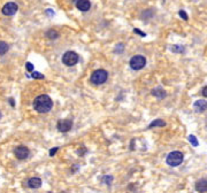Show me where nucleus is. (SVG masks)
Returning <instances> with one entry per match:
<instances>
[{"label": "nucleus", "mask_w": 207, "mask_h": 193, "mask_svg": "<svg viewBox=\"0 0 207 193\" xmlns=\"http://www.w3.org/2000/svg\"><path fill=\"white\" fill-rule=\"evenodd\" d=\"M53 107V101L48 96L41 94L38 96L34 101V110H37L40 114L48 113Z\"/></svg>", "instance_id": "f257e3e1"}, {"label": "nucleus", "mask_w": 207, "mask_h": 193, "mask_svg": "<svg viewBox=\"0 0 207 193\" xmlns=\"http://www.w3.org/2000/svg\"><path fill=\"white\" fill-rule=\"evenodd\" d=\"M108 78V73L104 69H98L91 75V83L94 85H101Z\"/></svg>", "instance_id": "f03ea898"}, {"label": "nucleus", "mask_w": 207, "mask_h": 193, "mask_svg": "<svg viewBox=\"0 0 207 193\" xmlns=\"http://www.w3.org/2000/svg\"><path fill=\"white\" fill-rule=\"evenodd\" d=\"M184 155L182 152H178V151H175V152H172V153L168 154L167 156V163L170 167H177L182 162H183Z\"/></svg>", "instance_id": "7ed1b4c3"}, {"label": "nucleus", "mask_w": 207, "mask_h": 193, "mask_svg": "<svg viewBox=\"0 0 207 193\" xmlns=\"http://www.w3.org/2000/svg\"><path fill=\"white\" fill-rule=\"evenodd\" d=\"M78 59H80V57H78L77 53H75V52H73V51H68L63 54L62 62L64 63L66 66L71 67V66H75L76 63L78 62Z\"/></svg>", "instance_id": "20e7f679"}, {"label": "nucleus", "mask_w": 207, "mask_h": 193, "mask_svg": "<svg viewBox=\"0 0 207 193\" xmlns=\"http://www.w3.org/2000/svg\"><path fill=\"white\" fill-rule=\"evenodd\" d=\"M146 64V59L143 55H135L130 60V67L133 70H140L143 69Z\"/></svg>", "instance_id": "39448f33"}, {"label": "nucleus", "mask_w": 207, "mask_h": 193, "mask_svg": "<svg viewBox=\"0 0 207 193\" xmlns=\"http://www.w3.org/2000/svg\"><path fill=\"white\" fill-rule=\"evenodd\" d=\"M18 7L15 2H7L4 7H2V14L7 15V16H12L17 11Z\"/></svg>", "instance_id": "423d86ee"}, {"label": "nucleus", "mask_w": 207, "mask_h": 193, "mask_svg": "<svg viewBox=\"0 0 207 193\" xmlns=\"http://www.w3.org/2000/svg\"><path fill=\"white\" fill-rule=\"evenodd\" d=\"M14 153H15V156H16L18 160H24L29 156L30 151H29L28 147H25V146H22V145H21V146H17V147L15 148Z\"/></svg>", "instance_id": "0eeeda50"}, {"label": "nucleus", "mask_w": 207, "mask_h": 193, "mask_svg": "<svg viewBox=\"0 0 207 193\" xmlns=\"http://www.w3.org/2000/svg\"><path fill=\"white\" fill-rule=\"evenodd\" d=\"M73 126V122L70 119H60L58 122L57 128L60 132H68Z\"/></svg>", "instance_id": "6e6552de"}, {"label": "nucleus", "mask_w": 207, "mask_h": 193, "mask_svg": "<svg viewBox=\"0 0 207 193\" xmlns=\"http://www.w3.org/2000/svg\"><path fill=\"white\" fill-rule=\"evenodd\" d=\"M76 7L80 11H87L91 7V2L89 0H77L76 1Z\"/></svg>", "instance_id": "1a4fd4ad"}, {"label": "nucleus", "mask_w": 207, "mask_h": 193, "mask_svg": "<svg viewBox=\"0 0 207 193\" xmlns=\"http://www.w3.org/2000/svg\"><path fill=\"white\" fill-rule=\"evenodd\" d=\"M196 190L199 193H206L207 192V181L206 179H200L196 183Z\"/></svg>", "instance_id": "9d476101"}, {"label": "nucleus", "mask_w": 207, "mask_h": 193, "mask_svg": "<svg viewBox=\"0 0 207 193\" xmlns=\"http://www.w3.org/2000/svg\"><path fill=\"white\" fill-rule=\"evenodd\" d=\"M195 109L198 113H202L207 109V102L205 100H197L195 102Z\"/></svg>", "instance_id": "9b49d317"}, {"label": "nucleus", "mask_w": 207, "mask_h": 193, "mask_svg": "<svg viewBox=\"0 0 207 193\" xmlns=\"http://www.w3.org/2000/svg\"><path fill=\"white\" fill-rule=\"evenodd\" d=\"M28 186L31 188H39L41 186V179L38 177H32L28 181Z\"/></svg>", "instance_id": "f8f14e48"}, {"label": "nucleus", "mask_w": 207, "mask_h": 193, "mask_svg": "<svg viewBox=\"0 0 207 193\" xmlns=\"http://www.w3.org/2000/svg\"><path fill=\"white\" fill-rule=\"evenodd\" d=\"M152 94L154 97H156V98H159V99H162V98L166 97V91L162 87L159 86V87H155V89L152 90Z\"/></svg>", "instance_id": "ddd939ff"}, {"label": "nucleus", "mask_w": 207, "mask_h": 193, "mask_svg": "<svg viewBox=\"0 0 207 193\" xmlns=\"http://www.w3.org/2000/svg\"><path fill=\"white\" fill-rule=\"evenodd\" d=\"M166 125V122L165 121H162V119H155V121H153L151 124H150V129L151 128H155V126H165Z\"/></svg>", "instance_id": "4468645a"}, {"label": "nucleus", "mask_w": 207, "mask_h": 193, "mask_svg": "<svg viewBox=\"0 0 207 193\" xmlns=\"http://www.w3.org/2000/svg\"><path fill=\"white\" fill-rule=\"evenodd\" d=\"M46 37L48 39H57L58 37H59V34H58V31H55V30H48L46 32Z\"/></svg>", "instance_id": "2eb2a0df"}, {"label": "nucleus", "mask_w": 207, "mask_h": 193, "mask_svg": "<svg viewBox=\"0 0 207 193\" xmlns=\"http://www.w3.org/2000/svg\"><path fill=\"white\" fill-rule=\"evenodd\" d=\"M8 45L6 44L5 41H1L0 40V55H4L5 53H7V51H8Z\"/></svg>", "instance_id": "dca6fc26"}, {"label": "nucleus", "mask_w": 207, "mask_h": 193, "mask_svg": "<svg viewBox=\"0 0 207 193\" xmlns=\"http://www.w3.org/2000/svg\"><path fill=\"white\" fill-rule=\"evenodd\" d=\"M189 142L195 146V147H197L198 146V142H197V138H196L195 136H189Z\"/></svg>", "instance_id": "f3484780"}, {"label": "nucleus", "mask_w": 207, "mask_h": 193, "mask_svg": "<svg viewBox=\"0 0 207 193\" xmlns=\"http://www.w3.org/2000/svg\"><path fill=\"white\" fill-rule=\"evenodd\" d=\"M34 78H40V80H43L44 78V75L39 74V73H32V75H31Z\"/></svg>", "instance_id": "a211bd4d"}, {"label": "nucleus", "mask_w": 207, "mask_h": 193, "mask_svg": "<svg viewBox=\"0 0 207 193\" xmlns=\"http://www.w3.org/2000/svg\"><path fill=\"white\" fill-rule=\"evenodd\" d=\"M178 14H179V16L182 17L183 20H185V21L189 18V17H188V15H186V13H185L184 11H179V13H178Z\"/></svg>", "instance_id": "6ab92c4d"}, {"label": "nucleus", "mask_w": 207, "mask_h": 193, "mask_svg": "<svg viewBox=\"0 0 207 193\" xmlns=\"http://www.w3.org/2000/svg\"><path fill=\"white\" fill-rule=\"evenodd\" d=\"M172 51H174V52H183V47H181V46H172Z\"/></svg>", "instance_id": "aec40b11"}, {"label": "nucleus", "mask_w": 207, "mask_h": 193, "mask_svg": "<svg viewBox=\"0 0 207 193\" xmlns=\"http://www.w3.org/2000/svg\"><path fill=\"white\" fill-rule=\"evenodd\" d=\"M25 67H27V70H28V71H32V70H34V66H32V63L27 62Z\"/></svg>", "instance_id": "412c9836"}, {"label": "nucleus", "mask_w": 207, "mask_h": 193, "mask_svg": "<svg viewBox=\"0 0 207 193\" xmlns=\"http://www.w3.org/2000/svg\"><path fill=\"white\" fill-rule=\"evenodd\" d=\"M133 31H135V32H136V34H140V36H143V37H145V36H146V34H144V32H142V31H140V30H139V29H135V30H133Z\"/></svg>", "instance_id": "4be33fe9"}, {"label": "nucleus", "mask_w": 207, "mask_h": 193, "mask_svg": "<svg viewBox=\"0 0 207 193\" xmlns=\"http://www.w3.org/2000/svg\"><path fill=\"white\" fill-rule=\"evenodd\" d=\"M57 151H58V147H54V148H52L51 151H50V155H51V156H53V155H54V154L57 153Z\"/></svg>", "instance_id": "5701e85b"}, {"label": "nucleus", "mask_w": 207, "mask_h": 193, "mask_svg": "<svg viewBox=\"0 0 207 193\" xmlns=\"http://www.w3.org/2000/svg\"><path fill=\"white\" fill-rule=\"evenodd\" d=\"M202 96L207 98V86H205V87L202 89Z\"/></svg>", "instance_id": "b1692460"}, {"label": "nucleus", "mask_w": 207, "mask_h": 193, "mask_svg": "<svg viewBox=\"0 0 207 193\" xmlns=\"http://www.w3.org/2000/svg\"><path fill=\"white\" fill-rule=\"evenodd\" d=\"M46 11H47V14H51V15H54V11H51V9H47Z\"/></svg>", "instance_id": "393cba45"}, {"label": "nucleus", "mask_w": 207, "mask_h": 193, "mask_svg": "<svg viewBox=\"0 0 207 193\" xmlns=\"http://www.w3.org/2000/svg\"><path fill=\"white\" fill-rule=\"evenodd\" d=\"M9 101H11V105H12V106L14 107V100H13V99H9Z\"/></svg>", "instance_id": "a878e982"}, {"label": "nucleus", "mask_w": 207, "mask_h": 193, "mask_svg": "<svg viewBox=\"0 0 207 193\" xmlns=\"http://www.w3.org/2000/svg\"><path fill=\"white\" fill-rule=\"evenodd\" d=\"M61 193H66V192H61Z\"/></svg>", "instance_id": "bb28decb"}]
</instances>
